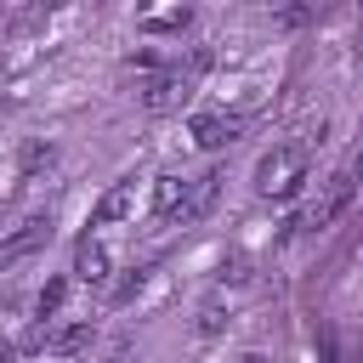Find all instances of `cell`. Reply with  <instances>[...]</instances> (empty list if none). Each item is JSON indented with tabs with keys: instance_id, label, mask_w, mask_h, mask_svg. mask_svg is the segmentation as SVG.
<instances>
[{
	"instance_id": "cell-1",
	"label": "cell",
	"mask_w": 363,
	"mask_h": 363,
	"mask_svg": "<svg viewBox=\"0 0 363 363\" xmlns=\"http://www.w3.org/2000/svg\"><path fill=\"white\" fill-rule=\"evenodd\" d=\"M306 182V147H272L255 164V193L261 199H295Z\"/></svg>"
},
{
	"instance_id": "cell-2",
	"label": "cell",
	"mask_w": 363,
	"mask_h": 363,
	"mask_svg": "<svg viewBox=\"0 0 363 363\" xmlns=\"http://www.w3.org/2000/svg\"><path fill=\"white\" fill-rule=\"evenodd\" d=\"M51 244V216H28L23 227H11L6 238H0V272H11V267H23L28 255H40Z\"/></svg>"
},
{
	"instance_id": "cell-3",
	"label": "cell",
	"mask_w": 363,
	"mask_h": 363,
	"mask_svg": "<svg viewBox=\"0 0 363 363\" xmlns=\"http://www.w3.org/2000/svg\"><path fill=\"white\" fill-rule=\"evenodd\" d=\"M187 130H193V142H199L204 153H216V147H233V142H238L244 119L227 113V108H199V113L187 119Z\"/></svg>"
},
{
	"instance_id": "cell-4",
	"label": "cell",
	"mask_w": 363,
	"mask_h": 363,
	"mask_svg": "<svg viewBox=\"0 0 363 363\" xmlns=\"http://www.w3.org/2000/svg\"><path fill=\"white\" fill-rule=\"evenodd\" d=\"M187 102V68H159V74H142V108L147 113H170Z\"/></svg>"
},
{
	"instance_id": "cell-5",
	"label": "cell",
	"mask_w": 363,
	"mask_h": 363,
	"mask_svg": "<svg viewBox=\"0 0 363 363\" xmlns=\"http://www.w3.org/2000/svg\"><path fill=\"white\" fill-rule=\"evenodd\" d=\"M352 187H357V182H352L346 170H335V176L323 182V193H318V204L306 210V227H318V233H323V227H335V221L346 216V204H352Z\"/></svg>"
},
{
	"instance_id": "cell-6",
	"label": "cell",
	"mask_w": 363,
	"mask_h": 363,
	"mask_svg": "<svg viewBox=\"0 0 363 363\" xmlns=\"http://www.w3.org/2000/svg\"><path fill=\"white\" fill-rule=\"evenodd\" d=\"M108 272H113V261H108V250L85 233L79 244H74V278L79 284H91V289H108Z\"/></svg>"
},
{
	"instance_id": "cell-7",
	"label": "cell",
	"mask_w": 363,
	"mask_h": 363,
	"mask_svg": "<svg viewBox=\"0 0 363 363\" xmlns=\"http://www.w3.org/2000/svg\"><path fill=\"white\" fill-rule=\"evenodd\" d=\"M136 210V182H113L102 199H96V210H91V227H113V221H125Z\"/></svg>"
},
{
	"instance_id": "cell-8",
	"label": "cell",
	"mask_w": 363,
	"mask_h": 363,
	"mask_svg": "<svg viewBox=\"0 0 363 363\" xmlns=\"http://www.w3.org/2000/svg\"><path fill=\"white\" fill-rule=\"evenodd\" d=\"M187 204V182L182 176H153V216L159 221H176Z\"/></svg>"
},
{
	"instance_id": "cell-9",
	"label": "cell",
	"mask_w": 363,
	"mask_h": 363,
	"mask_svg": "<svg viewBox=\"0 0 363 363\" xmlns=\"http://www.w3.org/2000/svg\"><path fill=\"white\" fill-rule=\"evenodd\" d=\"M216 187H221V170H204L187 182V204H182V221H199L210 204H216Z\"/></svg>"
},
{
	"instance_id": "cell-10",
	"label": "cell",
	"mask_w": 363,
	"mask_h": 363,
	"mask_svg": "<svg viewBox=\"0 0 363 363\" xmlns=\"http://www.w3.org/2000/svg\"><path fill=\"white\" fill-rule=\"evenodd\" d=\"M187 23H193V11H187V6H159V11H142V17H136V28H142V34H182Z\"/></svg>"
},
{
	"instance_id": "cell-11",
	"label": "cell",
	"mask_w": 363,
	"mask_h": 363,
	"mask_svg": "<svg viewBox=\"0 0 363 363\" xmlns=\"http://www.w3.org/2000/svg\"><path fill=\"white\" fill-rule=\"evenodd\" d=\"M91 346V323H57L51 335H45V352L51 357H74V352H85Z\"/></svg>"
},
{
	"instance_id": "cell-12",
	"label": "cell",
	"mask_w": 363,
	"mask_h": 363,
	"mask_svg": "<svg viewBox=\"0 0 363 363\" xmlns=\"http://www.w3.org/2000/svg\"><path fill=\"white\" fill-rule=\"evenodd\" d=\"M62 301H68V278H45V289L34 295V318H40V323H51V318L62 312Z\"/></svg>"
},
{
	"instance_id": "cell-13",
	"label": "cell",
	"mask_w": 363,
	"mask_h": 363,
	"mask_svg": "<svg viewBox=\"0 0 363 363\" xmlns=\"http://www.w3.org/2000/svg\"><path fill=\"white\" fill-rule=\"evenodd\" d=\"M193 329H199L204 340H210V335H221V329H227V301H221V295H210V301L199 306V318H193Z\"/></svg>"
},
{
	"instance_id": "cell-14",
	"label": "cell",
	"mask_w": 363,
	"mask_h": 363,
	"mask_svg": "<svg viewBox=\"0 0 363 363\" xmlns=\"http://www.w3.org/2000/svg\"><path fill=\"white\" fill-rule=\"evenodd\" d=\"M51 159H57V153H51L45 142H28V147H23V176H40V170H51Z\"/></svg>"
},
{
	"instance_id": "cell-15",
	"label": "cell",
	"mask_w": 363,
	"mask_h": 363,
	"mask_svg": "<svg viewBox=\"0 0 363 363\" xmlns=\"http://www.w3.org/2000/svg\"><path fill=\"white\" fill-rule=\"evenodd\" d=\"M221 284H250V261H244V255L227 261V267H221Z\"/></svg>"
},
{
	"instance_id": "cell-16",
	"label": "cell",
	"mask_w": 363,
	"mask_h": 363,
	"mask_svg": "<svg viewBox=\"0 0 363 363\" xmlns=\"http://www.w3.org/2000/svg\"><path fill=\"white\" fill-rule=\"evenodd\" d=\"M136 289H142V272H130V278H125V284H119V289H113V306H125V301H130V295H136Z\"/></svg>"
},
{
	"instance_id": "cell-17",
	"label": "cell",
	"mask_w": 363,
	"mask_h": 363,
	"mask_svg": "<svg viewBox=\"0 0 363 363\" xmlns=\"http://www.w3.org/2000/svg\"><path fill=\"white\" fill-rule=\"evenodd\" d=\"M346 176H352V182H357V176H363V147H357V153H352V164H346Z\"/></svg>"
},
{
	"instance_id": "cell-18",
	"label": "cell",
	"mask_w": 363,
	"mask_h": 363,
	"mask_svg": "<svg viewBox=\"0 0 363 363\" xmlns=\"http://www.w3.org/2000/svg\"><path fill=\"white\" fill-rule=\"evenodd\" d=\"M11 357H17V340H6V335H0V363H11Z\"/></svg>"
},
{
	"instance_id": "cell-19",
	"label": "cell",
	"mask_w": 363,
	"mask_h": 363,
	"mask_svg": "<svg viewBox=\"0 0 363 363\" xmlns=\"http://www.w3.org/2000/svg\"><path fill=\"white\" fill-rule=\"evenodd\" d=\"M238 363H267V357H261V352H244V357H238Z\"/></svg>"
},
{
	"instance_id": "cell-20",
	"label": "cell",
	"mask_w": 363,
	"mask_h": 363,
	"mask_svg": "<svg viewBox=\"0 0 363 363\" xmlns=\"http://www.w3.org/2000/svg\"><path fill=\"white\" fill-rule=\"evenodd\" d=\"M357 51H363V28H357Z\"/></svg>"
}]
</instances>
